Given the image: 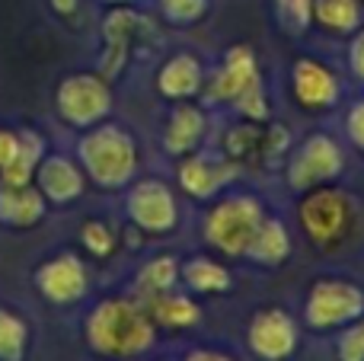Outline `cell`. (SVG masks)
I'll use <instances>...</instances> for the list:
<instances>
[{
  "instance_id": "6da1fadb",
  "label": "cell",
  "mask_w": 364,
  "mask_h": 361,
  "mask_svg": "<svg viewBox=\"0 0 364 361\" xmlns=\"http://www.w3.org/2000/svg\"><path fill=\"white\" fill-rule=\"evenodd\" d=\"M90 345L102 355H141L154 343V326L141 307L125 301H106L87 323Z\"/></svg>"
},
{
  "instance_id": "7a4b0ae2",
  "label": "cell",
  "mask_w": 364,
  "mask_h": 361,
  "mask_svg": "<svg viewBox=\"0 0 364 361\" xmlns=\"http://www.w3.org/2000/svg\"><path fill=\"white\" fill-rule=\"evenodd\" d=\"M80 153L90 176L100 185H125L138 166L134 144L122 128H100L80 141Z\"/></svg>"
},
{
  "instance_id": "3957f363",
  "label": "cell",
  "mask_w": 364,
  "mask_h": 361,
  "mask_svg": "<svg viewBox=\"0 0 364 361\" xmlns=\"http://www.w3.org/2000/svg\"><path fill=\"white\" fill-rule=\"evenodd\" d=\"M262 224V211L252 198H230L208 215V240H214L224 253H250V243Z\"/></svg>"
},
{
  "instance_id": "277c9868",
  "label": "cell",
  "mask_w": 364,
  "mask_h": 361,
  "mask_svg": "<svg viewBox=\"0 0 364 361\" xmlns=\"http://www.w3.org/2000/svg\"><path fill=\"white\" fill-rule=\"evenodd\" d=\"M364 313V291L352 281H316L307 298V323L316 330L355 323Z\"/></svg>"
},
{
  "instance_id": "5b68a950",
  "label": "cell",
  "mask_w": 364,
  "mask_h": 361,
  "mask_svg": "<svg viewBox=\"0 0 364 361\" xmlns=\"http://www.w3.org/2000/svg\"><path fill=\"white\" fill-rule=\"evenodd\" d=\"M348 217H352V202H348L346 192L339 189H316L304 198L301 205V224L307 230V237L320 247L336 243L348 227Z\"/></svg>"
},
{
  "instance_id": "8992f818",
  "label": "cell",
  "mask_w": 364,
  "mask_h": 361,
  "mask_svg": "<svg viewBox=\"0 0 364 361\" xmlns=\"http://www.w3.org/2000/svg\"><path fill=\"white\" fill-rule=\"evenodd\" d=\"M250 349L262 361H284L297 349V326L278 307L256 313L250 323Z\"/></svg>"
},
{
  "instance_id": "52a82bcc",
  "label": "cell",
  "mask_w": 364,
  "mask_h": 361,
  "mask_svg": "<svg viewBox=\"0 0 364 361\" xmlns=\"http://www.w3.org/2000/svg\"><path fill=\"white\" fill-rule=\"evenodd\" d=\"M342 151L333 138L326 134H316L310 138L307 144L297 151L294 163H291V183L297 189H310V185H320V183H329L342 173Z\"/></svg>"
},
{
  "instance_id": "ba28073f",
  "label": "cell",
  "mask_w": 364,
  "mask_h": 361,
  "mask_svg": "<svg viewBox=\"0 0 364 361\" xmlns=\"http://www.w3.org/2000/svg\"><path fill=\"white\" fill-rule=\"evenodd\" d=\"M109 102L112 96L100 77H68L58 90V106L74 125H90L100 115H106Z\"/></svg>"
},
{
  "instance_id": "9c48e42d",
  "label": "cell",
  "mask_w": 364,
  "mask_h": 361,
  "mask_svg": "<svg viewBox=\"0 0 364 361\" xmlns=\"http://www.w3.org/2000/svg\"><path fill=\"white\" fill-rule=\"evenodd\" d=\"M128 208L132 217L147 230H170L176 221V205L166 185H160L157 179H147V183L134 185L132 198H128Z\"/></svg>"
},
{
  "instance_id": "30bf717a",
  "label": "cell",
  "mask_w": 364,
  "mask_h": 361,
  "mask_svg": "<svg viewBox=\"0 0 364 361\" xmlns=\"http://www.w3.org/2000/svg\"><path fill=\"white\" fill-rule=\"evenodd\" d=\"M259 80H256V58H252V51L230 48L227 51V64L208 83V96H214V99H240Z\"/></svg>"
},
{
  "instance_id": "8fae6325",
  "label": "cell",
  "mask_w": 364,
  "mask_h": 361,
  "mask_svg": "<svg viewBox=\"0 0 364 361\" xmlns=\"http://www.w3.org/2000/svg\"><path fill=\"white\" fill-rule=\"evenodd\" d=\"M38 288L45 291V298L58 301V304H68V301H77L83 291H87V272H83L80 259L77 256H58L55 262L38 272Z\"/></svg>"
},
{
  "instance_id": "7c38bea8",
  "label": "cell",
  "mask_w": 364,
  "mask_h": 361,
  "mask_svg": "<svg viewBox=\"0 0 364 361\" xmlns=\"http://www.w3.org/2000/svg\"><path fill=\"white\" fill-rule=\"evenodd\" d=\"M294 93L307 109H326L339 99V80L320 61H301L294 68Z\"/></svg>"
},
{
  "instance_id": "4fadbf2b",
  "label": "cell",
  "mask_w": 364,
  "mask_h": 361,
  "mask_svg": "<svg viewBox=\"0 0 364 361\" xmlns=\"http://www.w3.org/2000/svg\"><path fill=\"white\" fill-rule=\"evenodd\" d=\"M230 173L233 170L227 163H211V160H205V157H188L186 163L179 166V179L192 195H211L218 185L227 183Z\"/></svg>"
},
{
  "instance_id": "5bb4252c",
  "label": "cell",
  "mask_w": 364,
  "mask_h": 361,
  "mask_svg": "<svg viewBox=\"0 0 364 361\" xmlns=\"http://www.w3.org/2000/svg\"><path fill=\"white\" fill-rule=\"evenodd\" d=\"M147 317L157 320L160 326H170V330H182V326H192L198 320V307L186 298H170V294H151L147 298Z\"/></svg>"
},
{
  "instance_id": "9a60e30c",
  "label": "cell",
  "mask_w": 364,
  "mask_h": 361,
  "mask_svg": "<svg viewBox=\"0 0 364 361\" xmlns=\"http://www.w3.org/2000/svg\"><path fill=\"white\" fill-rule=\"evenodd\" d=\"M38 183H42V189L48 192L55 202H68V198L80 195V189H83L80 173L74 170V163H68V160H61V157L48 160V163L42 166Z\"/></svg>"
},
{
  "instance_id": "2e32d148",
  "label": "cell",
  "mask_w": 364,
  "mask_h": 361,
  "mask_svg": "<svg viewBox=\"0 0 364 361\" xmlns=\"http://www.w3.org/2000/svg\"><path fill=\"white\" fill-rule=\"evenodd\" d=\"M38 153H42V141H38L36 134H19L10 163L0 170V179H4L6 189H19V185L29 183V173H32V166H36Z\"/></svg>"
},
{
  "instance_id": "e0dca14e",
  "label": "cell",
  "mask_w": 364,
  "mask_h": 361,
  "mask_svg": "<svg viewBox=\"0 0 364 361\" xmlns=\"http://www.w3.org/2000/svg\"><path fill=\"white\" fill-rule=\"evenodd\" d=\"M0 217L10 224H32L42 217V198L38 192H32L29 185L19 189H0Z\"/></svg>"
},
{
  "instance_id": "ac0fdd59",
  "label": "cell",
  "mask_w": 364,
  "mask_h": 361,
  "mask_svg": "<svg viewBox=\"0 0 364 361\" xmlns=\"http://www.w3.org/2000/svg\"><path fill=\"white\" fill-rule=\"evenodd\" d=\"M291 243H288V234H284V227L278 221H265L259 224L256 237H252L250 243V256L259 262H282L284 256H288Z\"/></svg>"
},
{
  "instance_id": "d6986e66",
  "label": "cell",
  "mask_w": 364,
  "mask_h": 361,
  "mask_svg": "<svg viewBox=\"0 0 364 361\" xmlns=\"http://www.w3.org/2000/svg\"><path fill=\"white\" fill-rule=\"evenodd\" d=\"M198 83H201V70H198V64H195V58H188V55L173 58L164 68V74H160V90H164L166 96L195 93Z\"/></svg>"
},
{
  "instance_id": "ffe728a7",
  "label": "cell",
  "mask_w": 364,
  "mask_h": 361,
  "mask_svg": "<svg viewBox=\"0 0 364 361\" xmlns=\"http://www.w3.org/2000/svg\"><path fill=\"white\" fill-rule=\"evenodd\" d=\"M314 13L326 29L333 32H352L361 23V4L358 0H314Z\"/></svg>"
},
{
  "instance_id": "44dd1931",
  "label": "cell",
  "mask_w": 364,
  "mask_h": 361,
  "mask_svg": "<svg viewBox=\"0 0 364 361\" xmlns=\"http://www.w3.org/2000/svg\"><path fill=\"white\" fill-rule=\"evenodd\" d=\"M198 134H201V112L192 106H182L179 112L173 115L170 128H166V147L182 153L198 141Z\"/></svg>"
},
{
  "instance_id": "7402d4cb",
  "label": "cell",
  "mask_w": 364,
  "mask_h": 361,
  "mask_svg": "<svg viewBox=\"0 0 364 361\" xmlns=\"http://www.w3.org/2000/svg\"><path fill=\"white\" fill-rule=\"evenodd\" d=\"M26 326L16 313L0 311V361H23Z\"/></svg>"
},
{
  "instance_id": "603a6c76",
  "label": "cell",
  "mask_w": 364,
  "mask_h": 361,
  "mask_svg": "<svg viewBox=\"0 0 364 361\" xmlns=\"http://www.w3.org/2000/svg\"><path fill=\"white\" fill-rule=\"evenodd\" d=\"M186 281L198 291H224L230 275H227L224 266H218L211 259H195L186 266Z\"/></svg>"
},
{
  "instance_id": "cb8c5ba5",
  "label": "cell",
  "mask_w": 364,
  "mask_h": 361,
  "mask_svg": "<svg viewBox=\"0 0 364 361\" xmlns=\"http://www.w3.org/2000/svg\"><path fill=\"white\" fill-rule=\"evenodd\" d=\"M176 262L170 259V256H164V259H154L151 266L141 272V288H144L147 294H160V291H166V288L176 281Z\"/></svg>"
},
{
  "instance_id": "d4e9b609",
  "label": "cell",
  "mask_w": 364,
  "mask_h": 361,
  "mask_svg": "<svg viewBox=\"0 0 364 361\" xmlns=\"http://www.w3.org/2000/svg\"><path fill=\"white\" fill-rule=\"evenodd\" d=\"M339 361H364V313L355 320V326L342 336L339 343Z\"/></svg>"
},
{
  "instance_id": "484cf974",
  "label": "cell",
  "mask_w": 364,
  "mask_h": 361,
  "mask_svg": "<svg viewBox=\"0 0 364 361\" xmlns=\"http://www.w3.org/2000/svg\"><path fill=\"white\" fill-rule=\"evenodd\" d=\"M164 10L173 19H192L205 10V0H164Z\"/></svg>"
},
{
  "instance_id": "4316f807",
  "label": "cell",
  "mask_w": 364,
  "mask_h": 361,
  "mask_svg": "<svg viewBox=\"0 0 364 361\" xmlns=\"http://www.w3.org/2000/svg\"><path fill=\"white\" fill-rule=\"evenodd\" d=\"M346 128H348V138L355 141V147H358V151H364V99L352 106Z\"/></svg>"
},
{
  "instance_id": "83f0119b",
  "label": "cell",
  "mask_w": 364,
  "mask_h": 361,
  "mask_svg": "<svg viewBox=\"0 0 364 361\" xmlns=\"http://www.w3.org/2000/svg\"><path fill=\"white\" fill-rule=\"evenodd\" d=\"M83 240H87V247L93 249V253H106V249L112 247V237H109V230L102 227V224H87Z\"/></svg>"
},
{
  "instance_id": "f1b7e54d",
  "label": "cell",
  "mask_w": 364,
  "mask_h": 361,
  "mask_svg": "<svg viewBox=\"0 0 364 361\" xmlns=\"http://www.w3.org/2000/svg\"><path fill=\"white\" fill-rule=\"evenodd\" d=\"M288 10V16L297 19V26H307V19L314 16V0H278Z\"/></svg>"
},
{
  "instance_id": "f546056e",
  "label": "cell",
  "mask_w": 364,
  "mask_h": 361,
  "mask_svg": "<svg viewBox=\"0 0 364 361\" xmlns=\"http://www.w3.org/2000/svg\"><path fill=\"white\" fill-rule=\"evenodd\" d=\"M352 70H355V77L364 83V32H358L355 36V42H352Z\"/></svg>"
},
{
  "instance_id": "4dcf8cb0",
  "label": "cell",
  "mask_w": 364,
  "mask_h": 361,
  "mask_svg": "<svg viewBox=\"0 0 364 361\" xmlns=\"http://www.w3.org/2000/svg\"><path fill=\"white\" fill-rule=\"evenodd\" d=\"M13 151H16V138H13V134H6V131H0V170L10 163Z\"/></svg>"
},
{
  "instance_id": "1f68e13d",
  "label": "cell",
  "mask_w": 364,
  "mask_h": 361,
  "mask_svg": "<svg viewBox=\"0 0 364 361\" xmlns=\"http://www.w3.org/2000/svg\"><path fill=\"white\" fill-rule=\"evenodd\" d=\"M186 361H233L227 355H220V352H208V349H198V352H188Z\"/></svg>"
},
{
  "instance_id": "d6a6232c",
  "label": "cell",
  "mask_w": 364,
  "mask_h": 361,
  "mask_svg": "<svg viewBox=\"0 0 364 361\" xmlns=\"http://www.w3.org/2000/svg\"><path fill=\"white\" fill-rule=\"evenodd\" d=\"M55 6L61 13H70V10H74V0H55Z\"/></svg>"
}]
</instances>
